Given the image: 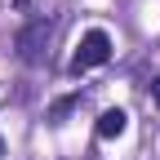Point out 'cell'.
Wrapping results in <instances>:
<instances>
[{
  "mask_svg": "<svg viewBox=\"0 0 160 160\" xmlns=\"http://www.w3.org/2000/svg\"><path fill=\"white\" fill-rule=\"evenodd\" d=\"M53 27H58V18L53 13H36L31 22L18 31V40H13V49H18V58H22L27 67H36V62H45V45H49V36H53Z\"/></svg>",
  "mask_w": 160,
  "mask_h": 160,
  "instance_id": "1",
  "label": "cell"
},
{
  "mask_svg": "<svg viewBox=\"0 0 160 160\" xmlns=\"http://www.w3.org/2000/svg\"><path fill=\"white\" fill-rule=\"evenodd\" d=\"M107 58H111V36H107L102 27H89L85 36H80L76 53H71V76H85V71H93V67H102Z\"/></svg>",
  "mask_w": 160,
  "mask_h": 160,
  "instance_id": "2",
  "label": "cell"
},
{
  "mask_svg": "<svg viewBox=\"0 0 160 160\" xmlns=\"http://www.w3.org/2000/svg\"><path fill=\"white\" fill-rule=\"evenodd\" d=\"M125 129H129V111H125V107H107L102 116H98V125H93V133L102 138V142L125 138Z\"/></svg>",
  "mask_w": 160,
  "mask_h": 160,
  "instance_id": "3",
  "label": "cell"
},
{
  "mask_svg": "<svg viewBox=\"0 0 160 160\" xmlns=\"http://www.w3.org/2000/svg\"><path fill=\"white\" fill-rule=\"evenodd\" d=\"M80 98H85L80 89H76V93H67V98H58V102L49 107V120H53V125H62V120H67V111H76V107H80Z\"/></svg>",
  "mask_w": 160,
  "mask_h": 160,
  "instance_id": "4",
  "label": "cell"
},
{
  "mask_svg": "<svg viewBox=\"0 0 160 160\" xmlns=\"http://www.w3.org/2000/svg\"><path fill=\"white\" fill-rule=\"evenodd\" d=\"M151 98H156V107H160V80H156V85H151Z\"/></svg>",
  "mask_w": 160,
  "mask_h": 160,
  "instance_id": "5",
  "label": "cell"
}]
</instances>
